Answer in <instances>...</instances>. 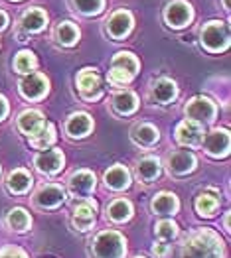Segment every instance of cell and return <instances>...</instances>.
I'll list each match as a JSON object with an SVG mask.
<instances>
[{
  "label": "cell",
  "mask_w": 231,
  "mask_h": 258,
  "mask_svg": "<svg viewBox=\"0 0 231 258\" xmlns=\"http://www.w3.org/2000/svg\"><path fill=\"white\" fill-rule=\"evenodd\" d=\"M180 258H225L223 256V242L211 229H202L192 233L186 240Z\"/></svg>",
  "instance_id": "cell-1"
},
{
  "label": "cell",
  "mask_w": 231,
  "mask_h": 258,
  "mask_svg": "<svg viewBox=\"0 0 231 258\" xmlns=\"http://www.w3.org/2000/svg\"><path fill=\"white\" fill-rule=\"evenodd\" d=\"M89 244L93 258H125L126 254V238L113 229L97 233Z\"/></svg>",
  "instance_id": "cell-2"
},
{
  "label": "cell",
  "mask_w": 231,
  "mask_h": 258,
  "mask_svg": "<svg viewBox=\"0 0 231 258\" xmlns=\"http://www.w3.org/2000/svg\"><path fill=\"white\" fill-rule=\"evenodd\" d=\"M202 45L208 51H223L229 45V26L223 22H210L202 30Z\"/></svg>",
  "instance_id": "cell-3"
},
{
  "label": "cell",
  "mask_w": 231,
  "mask_h": 258,
  "mask_svg": "<svg viewBox=\"0 0 231 258\" xmlns=\"http://www.w3.org/2000/svg\"><path fill=\"white\" fill-rule=\"evenodd\" d=\"M77 87H79V93L85 101H97L101 99L103 95V87H101V79L97 75L95 69L91 67H85L79 71L77 75Z\"/></svg>",
  "instance_id": "cell-4"
},
{
  "label": "cell",
  "mask_w": 231,
  "mask_h": 258,
  "mask_svg": "<svg viewBox=\"0 0 231 258\" xmlns=\"http://www.w3.org/2000/svg\"><path fill=\"white\" fill-rule=\"evenodd\" d=\"M217 108L213 105V101H210L208 97H194L186 105V116L190 120H196L200 124H208L215 118Z\"/></svg>",
  "instance_id": "cell-5"
},
{
  "label": "cell",
  "mask_w": 231,
  "mask_h": 258,
  "mask_svg": "<svg viewBox=\"0 0 231 258\" xmlns=\"http://www.w3.org/2000/svg\"><path fill=\"white\" fill-rule=\"evenodd\" d=\"M204 124L196 122V120H184L178 124L176 128V140L182 144V146H188V148H196L204 142Z\"/></svg>",
  "instance_id": "cell-6"
},
{
  "label": "cell",
  "mask_w": 231,
  "mask_h": 258,
  "mask_svg": "<svg viewBox=\"0 0 231 258\" xmlns=\"http://www.w3.org/2000/svg\"><path fill=\"white\" fill-rule=\"evenodd\" d=\"M63 201H65V191L62 185L56 183H45L34 195V203L40 209H58Z\"/></svg>",
  "instance_id": "cell-7"
},
{
  "label": "cell",
  "mask_w": 231,
  "mask_h": 258,
  "mask_svg": "<svg viewBox=\"0 0 231 258\" xmlns=\"http://www.w3.org/2000/svg\"><path fill=\"white\" fill-rule=\"evenodd\" d=\"M50 91V81L42 73H28L20 81V93L22 97L30 101H38Z\"/></svg>",
  "instance_id": "cell-8"
},
{
  "label": "cell",
  "mask_w": 231,
  "mask_h": 258,
  "mask_svg": "<svg viewBox=\"0 0 231 258\" xmlns=\"http://www.w3.org/2000/svg\"><path fill=\"white\" fill-rule=\"evenodd\" d=\"M194 18V12H192V6L184 0H174L170 2L164 10V20L172 28H184L188 26Z\"/></svg>",
  "instance_id": "cell-9"
},
{
  "label": "cell",
  "mask_w": 231,
  "mask_h": 258,
  "mask_svg": "<svg viewBox=\"0 0 231 258\" xmlns=\"http://www.w3.org/2000/svg\"><path fill=\"white\" fill-rule=\"evenodd\" d=\"M67 185H69V194L73 195V197L85 199V197H89V195L95 191L97 181H95V175L89 172V170H79V172H75L69 177Z\"/></svg>",
  "instance_id": "cell-10"
},
{
  "label": "cell",
  "mask_w": 231,
  "mask_h": 258,
  "mask_svg": "<svg viewBox=\"0 0 231 258\" xmlns=\"http://www.w3.org/2000/svg\"><path fill=\"white\" fill-rule=\"evenodd\" d=\"M204 150L213 158H225L229 154V132L227 130H213L204 136Z\"/></svg>",
  "instance_id": "cell-11"
},
{
  "label": "cell",
  "mask_w": 231,
  "mask_h": 258,
  "mask_svg": "<svg viewBox=\"0 0 231 258\" xmlns=\"http://www.w3.org/2000/svg\"><path fill=\"white\" fill-rule=\"evenodd\" d=\"M95 211H97V203L91 199H85L81 203L75 205L73 215H71V223L77 231H89L95 225Z\"/></svg>",
  "instance_id": "cell-12"
},
{
  "label": "cell",
  "mask_w": 231,
  "mask_h": 258,
  "mask_svg": "<svg viewBox=\"0 0 231 258\" xmlns=\"http://www.w3.org/2000/svg\"><path fill=\"white\" fill-rule=\"evenodd\" d=\"M196 156L188 150H176L166 158V166L174 175H186L196 170Z\"/></svg>",
  "instance_id": "cell-13"
},
{
  "label": "cell",
  "mask_w": 231,
  "mask_h": 258,
  "mask_svg": "<svg viewBox=\"0 0 231 258\" xmlns=\"http://www.w3.org/2000/svg\"><path fill=\"white\" fill-rule=\"evenodd\" d=\"M34 166L40 173H45V175H54L58 173L63 168V154L62 150H45L40 152L34 160Z\"/></svg>",
  "instance_id": "cell-14"
},
{
  "label": "cell",
  "mask_w": 231,
  "mask_h": 258,
  "mask_svg": "<svg viewBox=\"0 0 231 258\" xmlns=\"http://www.w3.org/2000/svg\"><path fill=\"white\" fill-rule=\"evenodd\" d=\"M150 97L160 105H168L178 97V85L168 77H158L150 87Z\"/></svg>",
  "instance_id": "cell-15"
},
{
  "label": "cell",
  "mask_w": 231,
  "mask_h": 258,
  "mask_svg": "<svg viewBox=\"0 0 231 258\" xmlns=\"http://www.w3.org/2000/svg\"><path fill=\"white\" fill-rule=\"evenodd\" d=\"M107 30H109L111 38H115V40L126 38L130 34V30H132V16H130V12H126V10L115 12L111 16L109 24H107Z\"/></svg>",
  "instance_id": "cell-16"
},
{
  "label": "cell",
  "mask_w": 231,
  "mask_h": 258,
  "mask_svg": "<svg viewBox=\"0 0 231 258\" xmlns=\"http://www.w3.org/2000/svg\"><path fill=\"white\" fill-rule=\"evenodd\" d=\"M91 128H93V120L87 112H73L65 122V132L71 138H85Z\"/></svg>",
  "instance_id": "cell-17"
},
{
  "label": "cell",
  "mask_w": 231,
  "mask_h": 258,
  "mask_svg": "<svg viewBox=\"0 0 231 258\" xmlns=\"http://www.w3.org/2000/svg\"><path fill=\"white\" fill-rule=\"evenodd\" d=\"M160 170H162V166L156 156H145L136 164V175L143 183H152L160 175Z\"/></svg>",
  "instance_id": "cell-18"
},
{
  "label": "cell",
  "mask_w": 231,
  "mask_h": 258,
  "mask_svg": "<svg viewBox=\"0 0 231 258\" xmlns=\"http://www.w3.org/2000/svg\"><path fill=\"white\" fill-rule=\"evenodd\" d=\"M105 185L113 191H123L130 185V173L125 166L117 164L105 172Z\"/></svg>",
  "instance_id": "cell-19"
},
{
  "label": "cell",
  "mask_w": 231,
  "mask_h": 258,
  "mask_svg": "<svg viewBox=\"0 0 231 258\" xmlns=\"http://www.w3.org/2000/svg\"><path fill=\"white\" fill-rule=\"evenodd\" d=\"M152 211L156 215H176L178 209H180V201L174 194H168V191H162L158 194L154 199H152Z\"/></svg>",
  "instance_id": "cell-20"
},
{
  "label": "cell",
  "mask_w": 231,
  "mask_h": 258,
  "mask_svg": "<svg viewBox=\"0 0 231 258\" xmlns=\"http://www.w3.org/2000/svg\"><path fill=\"white\" fill-rule=\"evenodd\" d=\"M43 124H45V118H43L42 112H38V110H24L18 116V128L26 136H34Z\"/></svg>",
  "instance_id": "cell-21"
},
{
  "label": "cell",
  "mask_w": 231,
  "mask_h": 258,
  "mask_svg": "<svg viewBox=\"0 0 231 258\" xmlns=\"http://www.w3.org/2000/svg\"><path fill=\"white\" fill-rule=\"evenodd\" d=\"M32 183H34V179H32V175L26 172V170H14V172L8 173V179H6V187H8V191L10 194H16V195H22L26 194L30 187H32Z\"/></svg>",
  "instance_id": "cell-22"
},
{
  "label": "cell",
  "mask_w": 231,
  "mask_h": 258,
  "mask_svg": "<svg viewBox=\"0 0 231 258\" xmlns=\"http://www.w3.org/2000/svg\"><path fill=\"white\" fill-rule=\"evenodd\" d=\"M158 138H160L158 128L148 124V122H141V124H136L132 128V140L136 144H141V146H147V148L148 146H154L158 142Z\"/></svg>",
  "instance_id": "cell-23"
},
{
  "label": "cell",
  "mask_w": 231,
  "mask_h": 258,
  "mask_svg": "<svg viewBox=\"0 0 231 258\" xmlns=\"http://www.w3.org/2000/svg\"><path fill=\"white\" fill-rule=\"evenodd\" d=\"M48 24V16L42 8H32L28 10L24 16H22V28L28 32V34H38L42 32Z\"/></svg>",
  "instance_id": "cell-24"
},
{
  "label": "cell",
  "mask_w": 231,
  "mask_h": 258,
  "mask_svg": "<svg viewBox=\"0 0 231 258\" xmlns=\"http://www.w3.org/2000/svg\"><path fill=\"white\" fill-rule=\"evenodd\" d=\"M107 217L113 221V223H126L130 217H132V203L128 199H115L109 207H107Z\"/></svg>",
  "instance_id": "cell-25"
},
{
  "label": "cell",
  "mask_w": 231,
  "mask_h": 258,
  "mask_svg": "<svg viewBox=\"0 0 231 258\" xmlns=\"http://www.w3.org/2000/svg\"><path fill=\"white\" fill-rule=\"evenodd\" d=\"M217 207H219V197L215 195L213 189L204 191V194H200L196 197V211H198V215L213 217L215 211H217Z\"/></svg>",
  "instance_id": "cell-26"
},
{
  "label": "cell",
  "mask_w": 231,
  "mask_h": 258,
  "mask_svg": "<svg viewBox=\"0 0 231 258\" xmlns=\"http://www.w3.org/2000/svg\"><path fill=\"white\" fill-rule=\"evenodd\" d=\"M113 108L119 114H132L138 108V99L132 91H121L113 97Z\"/></svg>",
  "instance_id": "cell-27"
},
{
  "label": "cell",
  "mask_w": 231,
  "mask_h": 258,
  "mask_svg": "<svg viewBox=\"0 0 231 258\" xmlns=\"http://www.w3.org/2000/svg\"><path fill=\"white\" fill-rule=\"evenodd\" d=\"M111 67H113V69H119V71H125L130 77H134L136 71H138V67H141V63H138V59H136L134 53H130V51H119V53L113 57Z\"/></svg>",
  "instance_id": "cell-28"
},
{
  "label": "cell",
  "mask_w": 231,
  "mask_h": 258,
  "mask_svg": "<svg viewBox=\"0 0 231 258\" xmlns=\"http://www.w3.org/2000/svg\"><path fill=\"white\" fill-rule=\"evenodd\" d=\"M56 138H58L56 136V126L45 120V124H43L42 128L38 130L34 136H30V144L34 148H38V150H45L48 146H52L56 142Z\"/></svg>",
  "instance_id": "cell-29"
},
{
  "label": "cell",
  "mask_w": 231,
  "mask_h": 258,
  "mask_svg": "<svg viewBox=\"0 0 231 258\" xmlns=\"http://www.w3.org/2000/svg\"><path fill=\"white\" fill-rule=\"evenodd\" d=\"M6 223H8V227H10L12 231H16V233H24V231H28V229H30V225H32V217L28 215L22 207H16V209L8 211Z\"/></svg>",
  "instance_id": "cell-30"
},
{
  "label": "cell",
  "mask_w": 231,
  "mask_h": 258,
  "mask_svg": "<svg viewBox=\"0 0 231 258\" xmlns=\"http://www.w3.org/2000/svg\"><path fill=\"white\" fill-rule=\"evenodd\" d=\"M56 38H58V42L62 43V45L69 47V45L77 43V40H79V30H77V26L73 22H62L58 26V30H56Z\"/></svg>",
  "instance_id": "cell-31"
},
{
  "label": "cell",
  "mask_w": 231,
  "mask_h": 258,
  "mask_svg": "<svg viewBox=\"0 0 231 258\" xmlns=\"http://www.w3.org/2000/svg\"><path fill=\"white\" fill-rule=\"evenodd\" d=\"M178 225L174 223V221H170V219H164V221H158L156 225H154V235L160 238L162 242H170V240H174V238L178 237Z\"/></svg>",
  "instance_id": "cell-32"
},
{
  "label": "cell",
  "mask_w": 231,
  "mask_h": 258,
  "mask_svg": "<svg viewBox=\"0 0 231 258\" xmlns=\"http://www.w3.org/2000/svg\"><path fill=\"white\" fill-rule=\"evenodd\" d=\"M36 65H38L36 55H34L32 51H28V49L20 51V53L16 55V59H14V69H16L18 73H32V71L36 69Z\"/></svg>",
  "instance_id": "cell-33"
},
{
  "label": "cell",
  "mask_w": 231,
  "mask_h": 258,
  "mask_svg": "<svg viewBox=\"0 0 231 258\" xmlns=\"http://www.w3.org/2000/svg\"><path fill=\"white\" fill-rule=\"evenodd\" d=\"M73 4H75V8H77L79 12L91 16V14H99V12L103 10L105 0H73Z\"/></svg>",
  "instance_id": "cell-34"
},
{
  "label": "cell",
  "mask_w": 231,
  "mask_h": 258,
  "mask_svg": "<svg viewBox=\"0 0 231 258\" xmlns=\"http://www.w3.org/2000/svg\"><path fill=\"white\" fill-rule=\"evenodd\" d=\"M130 81H132V77H130L128 73L111 67V71H109V83L113 87H125V85H128Z\"/></svg>",
  "instance_id": "cell-35"
},
{
  "label": "cell",
  "mask_w": 231,
  "mask_h": 258,
  "mask_svg": "<svg viewBox=\"0 0 231 258\" xmlns=\"http://www.w3.org/2000/svg\"><path fill=\"white\" fill-rule=\"evenodd\" d=\"M0 258H28V254L18 246H4L0 250Z\"/></svg>",
  "instance_id": "cell-36"
},
{
  "label": "cell",
  "mask_w": 231,
  "mask_h": 258,
  "mask_svg": "<svg viewBox=\"0 0 231 258\" xmlns=\"http://www.w3.org/2000/svg\"><path fill=\"white\" fill-rule=\"evenodd\" d=\"M170 254V246L166 242H156L152 246V256L154 258H168Z\"/></svg>",
  "instance_id": "cell-37"
},
{
  "label": "cell",
  "mask_w": 231,
  "mask_h": 258,
  "mask_svg": "<svg viewBox=\"0 0 231 258\" xmlns=\"http://www.w3.org/2000/svg\"><path fill=\"white\" fill-rule=\"evenodd\" d=\"M6 114H8V101L0 95V120H4Z\"/></svg>",
  "instance_id": "cell-38"
},
{
  "label": "cell",
  "mask_w": 231,
  "mask_h": 258,
  "mask_svg": "<svg viewBox=\"0 0 231 258\" xmlns=\"http://www.w3.org/2000/svg\"><path fill=\"white\" fill-rule=\"evenodd\" d=\"M6 24H8V16H6V12H2V10H0V30H4V28H6Z\"/></svg>",
  "instance_id": "cell-39"
},
{
  "label": "cell",
  "mask_w": 231,
  "mask_h": 258,
  "mask_svg": "<svg viewBox=\"0 0 231 258\" xmlns=\"http://www.w3.org/2000/svg\"><path fill=\"white\" fill-rule=\"evenodd\" d=\"M223 225H225V231L229 233V213L225 215V219H223Z\"/></svg>",
  "instance_id": "cell-40"
},
{
  "label": "cell",
  "mask_w": 231,
  "mask_h": 258,
  "mask_svg": "<svg viewBox=\"0 0 231 258\" xmlns=\"http://www.w3.org/2000/svg\"><path fill=\"white\" fill-rule=\"evenodd\" d=\"M223 6H225V8L229 10V0H223Z\"/></svg>",
  "instance_id": "cell-41"
},
{
  "label": "cell",
  "mask_w": 231,
  "mask_h": 258,
  "mask_svg": "<svg viewBox=\"0 0 231 258\" xmlns=\"http://www.w3.org/2000/svg\"><path fill=\"white\" fill-rule=\"evenodd\" d=\"M136 258H145V256H136Z\"/></svg>",
  "instance_id": "cell-42"
}]
</instances>
